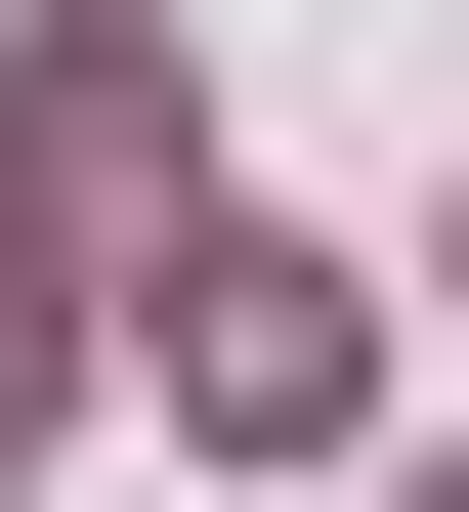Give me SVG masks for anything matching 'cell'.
<instances>
[{"mask_svg":"<svg viewBox=\"0 0 469 512\" xmlns=\"http://www.w3.org/2000/svg\"><path fill=\"white\" fill-rule=\"evenodd\" d=\"M171 427H342V256H256V214H171Z\"/></svg>","mask_w":469,"mask_h":512,"instance_id":"1","label":"cell"},{"mask_svg":"<svg viewBox=\"0 0 469 512\" xmlns=\"http://www.w3.org/2000/svg\"><path fill=\"white\" fill-rule=\"evenodd\" d=\"M0 427H43V299H0Z\"/></svg>","mask_w":469,"mask_h":512,"instance_id":"2","label":"cell"},{"mask_svg":"<svg viewBox=\"0 0 469 512\" xmlns=\"http://www.w3.org/2000/svg\"><path fill=\"white\" fill-rule=\"evenodd\" d=\"M427 512H469V470H427Z\"/></svg>","mask_w":469,"mask_h":512,"instance_id":"3","label":"cell"}]
</instances>
